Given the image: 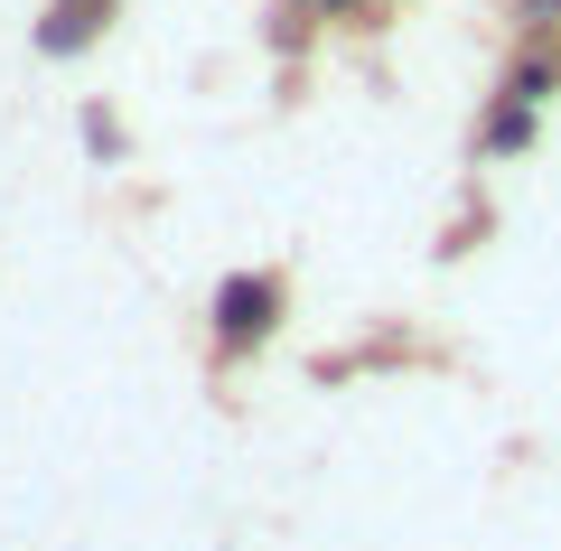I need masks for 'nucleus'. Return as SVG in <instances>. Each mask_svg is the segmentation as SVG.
<instances>
[{
	"mask_svg": "<svg viewBox=\"0 0 561 551\" xmlns=\"http://www.w3.org/2000/svg\"><path fill=\"white\" fill-rule=\"evenodd\" d=\"M280 309H290L280 272H234V280L216 290V309H206V318H216V355H253L262 336L280 328Z\"/></svg>",
	"mask_w": 561,
	"mask_h": 551,
	"instance_id": "1",
	"label": "nucleus"
},
{
	"mask_svg": "<svg viewBox=\"0 0 561 551\" xmlns=\"http://www.w3.org/2000/svg\"><path fill=\"white\" fill-rule=\"evenodd\" d=\"M103 28H113V0H47L38 20V47L47 57H76V47H94Z\"/></svg>",
	"mask_w": 561,
	"mask_h": 551,
	"instance_id": "2",
	"label": "nucleus"
},
{
	"mask_svg": "<svg viewBox=\"0 0 561 551\" xmlns=\"http://www.w3.org/2000/svg\"><path fill=\"white\" fill-rule=\"evenodd\" d=\"M524 140H534V103H524V94H505L496 113H486L478 150H486V159H505V150H524Z\"/></svg>",
	"mask_w": 561,
	"mask_h": 551,
	"instance_id": "3",
	"label": "nucleus"
},
{
	"mask_svg": "<svg viewBox=\"0 0 561 551\" xmlns=\"http://www.w3.org/2000/svg\"><path fill=\"white\" fill-rule=\"evenodd\" d=\"M84 140H94V150H122V122H113V113L94 103V113H84Z\"/></svg>",
	"mask_w": 561,
	"mask_h": 551,
	"instance_id": "4",
	"label": "nucleus"
},
{
	"mask_svg": "<svg viewBox=\"0 0 561 551\" xmlns=\"http://www.w3.org/2000/svg\"><path fill=\"white\" fill-rule=\"evenodd\" d=\"M534 20H561V0H534Z\"/></svg>",
	"mask_w": 561,
	"mask_h": 551,
	"instance_id": "5",
	"label": "nucleus"
}]
</instances>
